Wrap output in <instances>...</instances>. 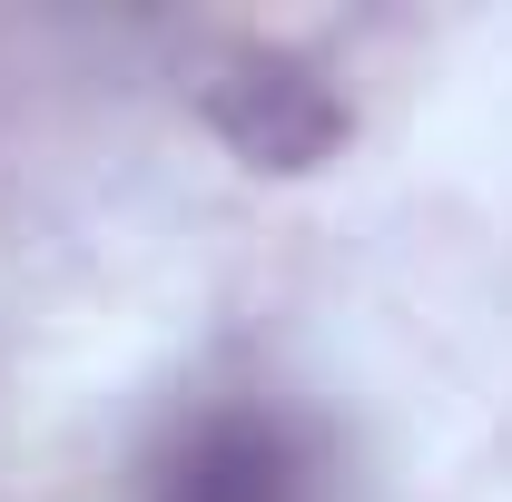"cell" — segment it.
I'll list each match as a JSON object with an SVG mask.
<instances>
[{
    "label": "cell",
    "instance_id": "obj_1",
    "mask_svg": "<svg viewBox=\"0 0 512 502\" xmlns=\"http://www.w3.org/2000/svg\"><path fill=\"white\" fill-rule=\"evenodd\" d=\"M138 502H316V443L286 404H197Z\"/></svg>",
    "mask_w": 512,
    "mask_h": 502
},
{
    "label": "cell",
    "instance_id": "obj_2",
    "mask_svg": "<svg viewBox=\"0 0 512 502\" xmlns=\"http://www.w3.org/2000/svg\"><path fill=\"white\" fill-rule=\"evenodd\" d=\"M217 128L247 148V158H266V168H306L325 138L345 128V109L325 99L306 69H286V60H237V79L217 89Z\"/></svg>",
    "mask_w": 512,
    "mask_h": 502
}]
</instances>
